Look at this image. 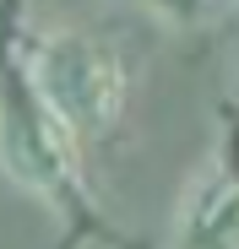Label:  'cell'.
Wrapping results in <instances>:
<instances>
[{
  "label": "cell",
  "instance_id": "cell-3",
  "mask_svg": "<svg viewBox=\"0 0 239 249\" xmlns=\"http://www.w3.org/2000/svg\"><path fill=\"white\" fill-rule=\"evenodd\" d=\"M174 249H239V130L228 157L185 195Z\"/></svg>",
  "mask_w": 239,
  "mask_h": 249
},
{
  "label": "cell",
  "instance_id": "cell-4",
  "mask_svg": "<svg viewBox=\"0 0 239 249\" xmlns=\"http://www.w3.org/2000/svg\"><path fill=\"white\" fill-rule=\"evenodd\" d=\"M147 11H158L163 22H174V27H196L207 11H212V0H141Z\"/></svg>",
  "mask_w": 239,
  "mask_h": 249
},
{
  "label": "cell",
  "instance_id": "cell-2",
  "mask_svg": "<svg viewBox=\"0 0 239 249\" xmlns=\"http://www.w3.org/2000/svg\"><path fill=\"white\" fill-rule=\"evenodd\" d=\"M17 49L27 65V81L38 87L49 114L76 141L103 136L120 119V108H125V65L103 38L76 33V27H55V33L22 38Z\"/></svg>",
  "mask_w": 239,
  "mask_h": 249
},
{
  "label": "cell",
  "instance_id": "cell-1",
  "mask_svg": "<svg viewBox=\"0 0 239 249\" xmlns=\"http://www.w3.org/2000/svg\"><path fill=\"white\" fill-rule=\"evenodd\" d=\"M17 44H22V33L0 27V168H6L27 195L49 200L71 222V238L76 233L82 238H109L103 212L93 206V190L82 179V157H76L82 141H76L49 114V103L38 98Z\"/></svg>",
  "mask_w": 239,
  "mask_h": 249
}]
</instances>
